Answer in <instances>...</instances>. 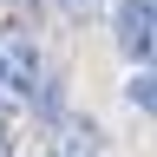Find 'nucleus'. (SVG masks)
<instances>
[{
	"mask_svg": "<svg viewBox=\"0 0 157 157\" xmlns=\"http://www.w3.org/2000/svg\"><path fill=\"white\" fill-rule=\"evenodd\" d=\"M0 157H13V124H7V111H0Z\"/></svg>",
	"mask_w": 157,
	"mask_h": 157,
	"instance_id": "39448f33",
	"label": "nucleus"
},
{
	"mask_svg": "<svg viewBox=\"0 0 157 157\" xmlns=\"http://www.w3.org/2000/svg\"><path fill=\"white\" fill-rule=\"evenodd\" d=\"M85 7H92V0H66V13H85Z\"/></svg>",
	"mask_w": 157,
	"mask_h": 157,
	"instance_id": "423d86ee",
	"label": "nucleus"
},
{
	"mask_svg": "<svg viewBox=\"0 0 157 157\" xmlns=\"http://www.w3.org/2000/svg\"><path fill=\"white\" fill-rule=\"evenodd\" d=\"M7 98H39V46L20 26H0V105Z\"/></svg>",
	"mask_w": 157,
	"mask_h": 157,
	"instance_id": "f03ea898",
	"label": "nucleus"
},
{
	"mask_svg": "<svg viewBox=\"0 0 157 157\" xmlns=\"http://www.w3.org/2000/svg\"><path fill=\"white\" fill-rule=\"evenodd\" d=\"M111 33H118V52L137 72H157V0H118Z\"/></svg>",
	"mask_w": 157,
	"mask_h": 157,
	"instance_id": "f257e3e1",
	"label": "nucleus"
},
{
	"mask_svg": "<svg viewBox=\"0 0 157 157\" xmlns=\"http://www.w3.org/2000/svg\"><path fill=\"white\" fill-rule=\"evenodd\" d=\"M13 7H26V0H13Z\"/></svg>",
	"mask_w": 157,
	"mask_h": 157,
	"instance_id": "0eeeda50",
	"label": "nucleus"
},
{
	"mask_svg": "<svg viewBox=\"0 0 157 157\" xmlns=\"http://www.w3.org/2000/svg\"><path fill=\"white\" fill-rule=\"evenodd\" d=\"M124 92H131V105L144 111V118H157V72H131Z\"/></svg>",
	"mask_w": 157,
	"mask_h": 157,
	"instance_id": "20e7f679",
	"label": "nucleus"
},
{
	"mask_svg": "<svg viewBox=\"0 0 157 157\" xmlns=\"http://www.w3.org/2000/svg\"><path fill=\"white\" fill-rule=\"evenodd\" d=\"M52 157H98V131L92 124H66V137H59Z\"/></svg>",
	"mask_w": 157,
	"mask_h": 157,
	"instance_id": "7ed1b4c3",
	"label": "nucleus"
}]
</instances>
